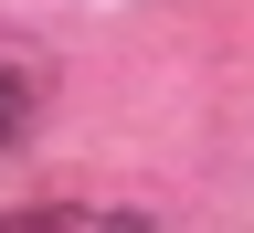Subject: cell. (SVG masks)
Masks as SVG:
<instances>
[{
    "instance_id": "2",
    "label": "cell",
    "mask_w": 254,
    "mask_h": 233,
    "mask_svg": "<svg viewBox=\"0 0 254 233\" xmlns=\"http://www.w3.org/2000/svg\"><path fill=\"white\" fill-rule=\"evenodd\" d=\"M0 233H74V212H43V202H32V212H0Z\"/></svg>"
},
{
    "instance_id": "1",
    "label": "cell",
    "mask_w": 254,
    "mask_h": 233,
    "mask_svg": "<svg viewBox=\"0 0 254 233\" xmlns=\"http://www.w3.org/2000/svg\"><path fill=\"white\" fill-rule=\"evenodd\" d=\"M32 106H43V95H32V75H11V64H0V149L32 138Z\"/></svg>"
}]
</instances>
